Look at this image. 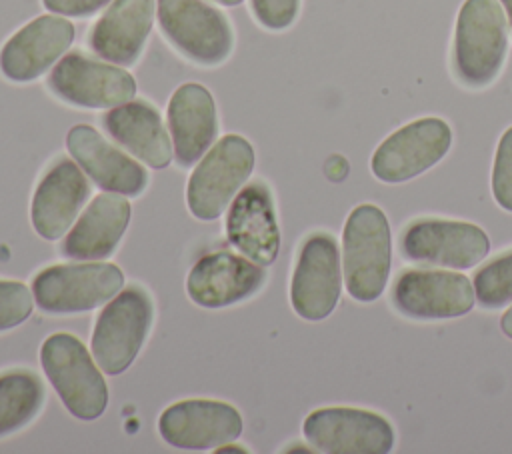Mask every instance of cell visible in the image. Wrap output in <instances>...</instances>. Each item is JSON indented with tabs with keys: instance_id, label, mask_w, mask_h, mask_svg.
I'll return each mask as SVG.
<instances>
[{
	"instance_id": "6da1fadb",
	"label": "cell",
	"mask_w": 512,
	"mask_h": 454,
	"mask_svg": "<svg viewBox=\"0 0 512 454\" xmlns=\"http://www.w3.org/2000/svg\"><path fill=\"white\" fill-rule=\"evenodd\" d=\"M392 268L388 216L374 204L356 206L342 230V274L346 292L358 302H374L384 292Z\"/></svg>"
},
{
	"instance_id": "7a4b0ae2",
	"label": "cell",
	"mask_w": 512,
	"mask_h": 454,
	"mask_svg": "<svg viewBox=\"0 0 512 454\" xmlns=\"http://www.w3.org/2000/svg\"><path fill=\"white\" fill-rule=\"evenodd\" d=\"M42 370L66 410L96 420L108 408V386L92 352L72 334L56 332L40 348Z\"/></svg>"
},
{
	"instance_id": "3957f363",
	"label": "cell",
	"mask_w": 512,
	"mask_h": 454,
	"mask_svg": "<svg viewBox=\"0 0 512 454\" xmlns=\"http://www.w3.org/2000/svg\"><path fill=\"white\" fill-rule=\"evenodd\" d=\"M508 50L506 14L498 0H466L454 30V70L472 88L496 80Z\"/></svg>"
},
{
	"instance_id": "277c9868",
	"label": "cell",
	"mask_w": 512,
	"mask_h": 454,
	"mask_svg": "<svg viewBox=\"0 0 512 454\" xmlns=\"http://www.w3.org/2000/svg\"><path fill=\"white\" fill-rule=\"evenodd\" d=\"M256 164L252 144L238 136L226 134L198 160L186 184V202L194 218L212 222L222 216Z\"/></svg>"
},
{
	"instance_id": "5b68a950",
	"label": "cell",
	"mask_w": 512,
	"mask_h": 454,
	"mask_svg": "<svg viewBox=\"0 0 512 454\" xmlns=\"http://www.w3.org/2000/svg\"><path fill=\"white\" fill-rule=\"evenodd\" d=\"M152 316V300L140 286H128L104 304L90 338V352L104 374L128 370L146 342Z\"/></svg>"
},
{
	"instance_id": "8992f818",
	"label": "cell",
	"mask_w": 512,
	"mask_h": 454,
	"mask_svg": "<svg viewBox=\"0 0 512 454\" xmlns=\"http://www.w3.org/2000/svg\"><path fill=\"white\" fill-rule=\"evenodd\" d=\"M124 288V272L110 262L54 264L32 280V296L42 312L78 314L104 306Z\"/></svg>"
},
{
	"instance_id": "52a82bcc",
	"label": "cell",
	"mask_w": 512,
	"mask_h": 454,
	"mask_svg": "<svg viewBox=\"0 0 512 454\" xmlns=\"http://www.w3.org/2000/svg\"><path fill=\"white\" fill-rule=\"evenodd\" d=\"M162 34L188 60L202 66L222 64L234 46L226 16L204 0H156Z\"/></svg>"
},
{
	"instance_id": "ba28073f",
	"label": "cell",
	"mask_w": 512,
	"mask_h": 454,
	"mask_svg": "<svg viewBox=\"0 0 512 454\" xmlns=\"http://www.w3.org/2000/svg\"><path fill=\"white\" fill-rule=\"evenodd\" d=\"M340 256L336 240L326 232L302 242L290 280V304L300 318L320 322L334 312L344 284Z\"/></svg>"
},
{
	"instance_id": "9c48e42d",
	"label": "cell",
	"mask_w": 512,
	"mask_h": 454,
	"mask_svg": "<svg viewBox=\"0 0 512 454\" xmlns=\"http://www.w3.org/2000/svg\"><path fill=\"white\" fill-rule=\"evenodd\" d=\"M400 250L410 262L468 270L488 256L490 238L472 222L420 218L402 232Z\"/></svg>"
},
{
	"instance_id": "30bf717a",
	"label": "cell",
	"mask_w": 512,
	"mask_h": 454,
	"mask_svg": "<svg viewBox=\"0 0 512 454\" xmlns=\"http://www.w3.org/2000/svg\"><path fill=\"white\" fill-rule=\"evenodd\" d=\"M302 434L324 454H388L394 446L392 424L364 408H318L304 418Z\"/></svg>"
},
{
	"instance_id": "8fae6325",
	"label": "cell",
	"mask_w": 512,
	"mask_h": 454,
	"mask_svg": "<svg viewBox=\"0 0 512 454\" xmlns=\"http://www.w3.org/2000/svg\"><path fill=\"white\" fill-rule=\"evenodd\" d=\"M452 146V130L442 118H418L392 132L372 154V174L386 184L408 182L436 166Z\"/></svg>"
},
{
	"instance_id": "7c38bea8",
	"label": "cell",
	"mask_w": 512,
	"mask_h": 454,
	"mask_svg": "<svg viewBox=\"0 0 512 454\" xmlns=\"http://www.w3.org/2000/svg\"><path fill=\"white\" fill-rule=\"evenodd\" d=\"M48 88L78 108L104 110L134 98L136 82L122 66L92 60L80 52L66 54L48 76Z\"/></svg>"
},
{
	"instance_id": "4fadbf2b",
	"label": "cell",
	"mask_w": 512,
	"mask_h": 454,
	"mask_svg": "<svg viewBox=\"0 0 512 454\" xmlns=\"http://www.w3.org/2000/svg\"><path fill=\"white\" fill-rule=\"evenodd\" d=\"M392 302L414 320H446L468 314L476 292L470 278L452 270H406L396 278Z\"/></svg>"
},
{
	"instance_id": "5bb4252c",
	"label": "cell",
	"mask_w": 512,
	"mask_h": 454,
	"mask_svg": "<svg viewBox=\"0 0 512 454\" xmlns=\"http://www.w3.org/2000/svg\"><path fill=\"white\" fill-rule=\"evenodd\" d=\"M240 412L220 400L192 398L168 406L158 418L162 440L180 450H216L242 434Z\"/></svg>"
},
{
	"instance_id": "9a60e30c",
	"label": "cell",
	"mask_w": 512,
	"mask_h": 454,
	"mask_svg": "<svg viewBox=\"0 0 512 454\" xmlns=\"http://www.w3.org/2000/svg\"><path fill=\"white\" fill-rule=\"evenodd\" d=\"M74 40V26L58 14H44L22 26L0 50V72L12 82H32L52 68Z\"/></svg>"
},
{
	"instance_id": "2e32d148",
	"label": "cell",
	"mask_w": 512,
	"mask_h": 454,
	"mask_svg": "<svg viewBox=\"0 0 512 454\" xmlns=\"http://www.w3.org/2000/svg\"><path fill=\"white\" fill-rule=\"evenodd\" d=\"M226 238L246 258L270 266L280 250L274 200L264 182H252L234 196L226 214Z\"/></svg>"
},
{
	"instance_id": "e0dca14e",
	"label": "cell",
	"mask_w": 512,
	"mask_h": 454,
	"mask_svg": "<svg viewBox=\"0 0 512 454\" xmlns=\"http://www.w3.org/2000/svg\"><path fill=\"white\" fill-rule=\"evenodd\" d=\"M266 280L264 266L232 252L202 256L190 270L186 292L202 308H226L254 296Z\"/></svg>"
},
{
	"instance_id": "ac0fdd59",
	"label": "cell",
	"mask_w": 512,
	"mask_h": 454,
	"mask_svg": "<svg viewBox=\"0 0 512 454\" xmlns=\"http://www.w3.org/2000/svg\"><path fill=\"white\" fill-rule=\"evenodd\" d=\"M66 148L84 174L104 192L122 196H140L144 192L148 184L146 168L104 140L96 128L88 124L70 128Z\"/></svg>"
},
{
	"instance_id": "d6986e66",
	"label": "cell",
	"mask_w": 512,
	"mask_h": 454,
	"mask_svg": "<svg viewBox=\"0 0 512 454\" xmlns=\"http://www.w3.org/2000/svg\"><path fill=\"white\" fill-rule=\"evenodd\" d=\"M88 194L84 170L74 160H58L32 194L30 220L36 234L50 242L62 238L76 222Z\"/></svg>"
},
{
	"instance_id": "ffe728a7",
	"label": "cell",
	"mask_w": 512,
	"mask_h": 454,
	"mask_svg": "<svg viewBox=\"0 0 512 454\" xmlns=\"http://www.w3.org/2000/svg\"><path fill=\"white\" fill-rule=\"evenodd\" d=\"M168 130L174 158L180 166L196 164L214 144L218 134L216 104L202 84H182L168 102Z\"/></svg>"
},
{
	"instance_id": "44dd1931",
	"label": "cell",
	"mask_w": 512,
	"mask_h": 454,
	"mask_svg": "<svg viewBox=\"0 0 512 454\" xmlns=\"http://www.w3.org/2000/svg\"><path fill=\"white\" fill-rule=\"evenodd\" d=\"M156 0H112L92 26L90 50L116 66H132L152 30Z\"/></svg>"
},
{
	"instance_id": "7402d4cb",
	"label": "cell",
	"mask_w": 512,
	"mask_h": 454,
	"mask_svg": "<svg viewBox=\"0 0 512 454\" xmlns=\"http://www.w3.org/2000/svg\"><path fill=\"white\" fill-rule=\"evenodd\" d=\"M130 212L122 194H98L66 232L62 254L78 262L108 258L128 228Z\"/></svg>"
},
{
	"instance_id": "603a6c76",
	"label": "cell",
	"mask_w": 512,
	"mask_h": 454,
	"mask_svg": "<svg viewBox=\"0 0 512 454\" xmlns=\"http://www.w3.org/2000/svg\"><path fill=\"white\" fill-rule=\"evenodd\" d=\"M102 122L106 132L146 166L160 170L172 162V138L154 106L128 100L106 112Z\"/></svg>"
},
{
	"instance_id": "cb8c5ba5",
	"label": "cell",
	"mask_w": 512,
	"mask_h": 454,
	"mask_svg": "<svg viewBox=\"0 0 512 454\" xmlns=\"http://www.w3.org/2000/svg\"><path fill=\"white\" fill-rule=\"evenodd\" d=\"M44 386L30 370L0 374V438L30 424L44 404Z\"/></svg>"
},
{
	"instance_id": "d4e9b609",
	"label": "cell",
	"mask_w": 512,
	"mask_h": 454,
	"mask_svg": "<svg viewBox=\"0 0 512 454\" xmlns=\"http://www.w3.org/2000/svg\"><path fill=\"white\" fill-rule=\"evenodd\" d=\"M474 292L480 306L496 310L512 302V250L494 258L474 274Z\"/></svg>"
},
{
	"instance_id": "484cf974",
	"label": "cell",
	"mask_w": 512,
	"mask_h": 454,
	"mask_svg": "<svg viewBox=\"0 0 512 454\" xmlns=\"http://www.w3.org/2000/svg\"><path fill=\"white\" fill-rule=\"evenodd\" d=\"M34 308V296L18 280H0V332L20 326Z\"/></svg>"
},
{
	"instance_id": "4316f807",
	"label": "cell",
	"mask_w": 512,
	"mask_h": 454,
	"mask_svg": "<svg viewBox=\"0 0 512 454\" xmlns=\"http://www.w3.org/2000/svg\"><path fill=\"white\" fill-rule=\"evenodd\" d=\"M492 196L496 204L512 212V126L502 134L492 164Z\"/></svg>"
},
{
	"instance_id": "83f0119b",
	"label": "cell",
	"mask_w": 512,
	"mask_h": 454,
	"mask_svg": "<svg viewBox=\"0 0 512 454\" xmlns=\"http://www.w3.org/2000/svg\"><path fill=\"white\" fill-rule=\"evenodd\" d=\"M254 18L268 30L288 28L300 10V0H250Z\"/></svg>"
},
{
	"instance_id": "f1b7e54d",
	"label": "cell",
	"mask_w": 512,
	"mask_h": 454,
	"mask_svg": "<svg viewBox=\"0 0 512 454\" xmlns=\"http://www.w3.org/2000/svg\"><path fill=\"white\" fill-rule=\"evenodd\" d=\"M110 2L112 0H42L48 12L58 16H72V18L90 16Z\"/></svg>"
},
{
	"instance_id": "f546056e",
	"label": "cell",
	"mask_w": 512,
	"mask_h": 454,
	"mask_svg": "<svg viewBox=\"0 0 512 454\" xmlns=\"http://www.w3.org/2000/svg\"><path fill=\"white\" fill-rule=\"evenodd\" d=\"M500 328H502L504 336L512 340V306L502 314V318H500Z\"/></svg>"
},
{
	"instance_id": "4dcf8cb0",
	"label": "cell",
	"mask_w": 512,
	"mask_h": 454,
	"mask_svg": "<svg viewBox=\"0 0 512 454\" xmlns=\"http://www.w3.org/2000/svg\"><path fill=\"white\" fill-rule=\"evenodd\" d=\"M216 452H242V454H244V452H248V450H246V448H240V446H230V442H228V444L218 446Z\"/></svg>"
},
{
	"instance_id": "1f68e13d",
	"label": "cell",
	"mask_w": 512,
	"mask_h": 454,
	"mask_svg": "<svg viewBox=\"0 0 512 454\" xmlns=\"http://www.w3.org/2000/svg\"><path fill=\"white\" fill-rule=\"evenodd\" d=\"M500 4H502L504 12H506V16L510 20V26H512V0H500Z\"/></svg>"
},
{
	"instance_id": "d6a6232c",
	"label": "cell",
	"mask_w": 512,
	"mask_h": 454,
	"mask_svg": "<svg viewBox=\"0 0 512 454\" xmlns=\"http://www.w3.org/2000/svg\"><path fill=\"white\" fill-rule=\"evenodd\" d=\"M214 2H218V4H222V6H238V4H242L244 0H214Z\"/></svg>"
}]
</instances>
